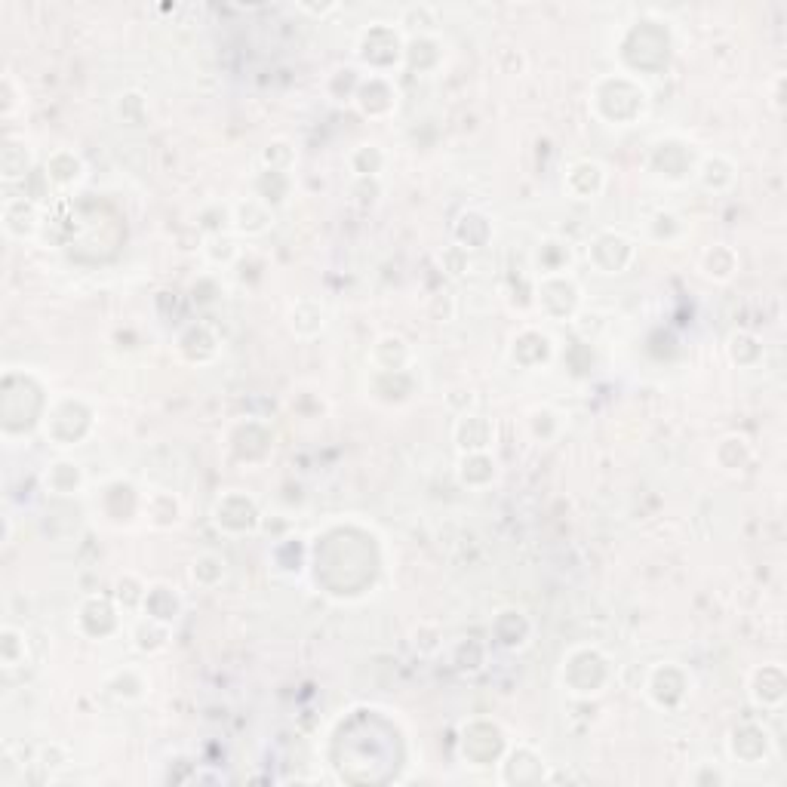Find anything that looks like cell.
<instances>
[{
	"instance_id": "1",
	"label": "cell",
	"mask_w": 787,
	"mask_h": 787,
	"mask_svg": "<svg viewBox=\"0 0 787 787\" xmlns=\"http://www.w3.org/2000/svg\"><path fill=\"white\" fill-rule=\"evenodd\" d=\"M594 114L612 127H631L649 108V93L640 87V80L631 74H609L600 77L591 93Z\"/></svg>"
},
{
	"instance_id": "2",
	"label": "cell",
	"mask_w": 787,
	"mask_h": 787,
	"mask_svg": "<svg viewBox=\"0 0 787 787\" xmlns=\"http://www.w3.org/2000/svg\"><path fill=\"white\" fill-rule=\"evenodd\" d=\"M560 680H563L566 692H572L578 698L600 695L609 686V680H612L609 658L597 646H575L563 658Z\"/></svg>"
},
{
	"instance_id": "3",
	"label": "cell",
	"mask_w": 787,
	"mask_h": 787,
	"mask_svg": "<svg viewBox=\"0 0 787 787\" xmlns=\"http://www.w3.org/2000/svg\"><path fill=\"white\" fill-rule=\"evenodd\" d=\"M96 422V412L87 400L80 397H59L47 406L44 412V434L50 437L53 446L68 449L87 440Z\"/></svg>"
},
{
	"instance_id": "4",
	"label": "cell",
	"mask_w": 787,
	"mask_h": 787,
	"mask_svg": "<svg viewBox=\"0 0 787 787\" xmlns=\"http://www.w3.org/2000/svg\"><path fill=\"white\" fill-rule=\"evenodd\" d=\"M535 305L548 320H572L582 308V286L572 280V274L538 277Z\"/></svg>"
},
{
	"instance_id": "5",
	"label": "cell",
	"mask_w": 787,
	"mask_h": 787,
	"mask_svg": "<svg viewBox=\"0 0 787 787\" xmlns=\"http://www.w3.org/2000/svg\"><path fill=\"white\" fill-rule=\"evenodd\" d=\"M403 50H406V44L400 40V31H397V28L376 25V28H369V31L360 37L357 59H360L372 74H385V71H391L394 65L403 62Z\"/></svg>"
},
{
	"instance_id": "6",
	"label": "cell",
	"mask_w": 787,
	"mask_h": 787,
	"mask_svg": "<svg viewBox=\"0 0 787 787\" xmlns=\"http://www.w3.org/2000/svg\"><path fill=\"white\" fill-rule=\"evenodd\" d=\"M588 259L600 274H625L637 259V246L625 234L600 231L588 246Z\"/></svg>"
},
{
	"instance_id": "7",
	"label": "cell",
	"mask_w": 787,
	"mask_h": 787,
	"mask_svg": "<svg viewBox=\"0 0 787 787\" xmlns=\"http://www.w3.org/2000/svg\"><path fill=\"white\" fill-rule=\"evenodd\" d=\"M689 695V674L674 665V661H665V665H655L646 677V698L655 704V708H677L683 704V698Z\"/></svg>"
},
{
	"instance_id": "8",
	"label": "cell",
	"mask_w": 787,
	"mask_h": 787,
	"mask_svg": "<svg viewBox=\"0 0 787 787\" xmlns=\"http://www.w3.org/2000/svg\"><path fill=\"white\" fill-rule=\"evenodd\" d=\"M213 523L228 535H243V532L259 529L262 514H259V505L246 492H225L213 508Z\"/></svg>"
},
{
	"instance_id": "9",
	"label": "cell",
	"mask_w": 787,
	"mask_h": 787,
	"mask_svg": "<svg viewBox=\"0 0 787 787\" xmlns=\"http://www.w3.org/2000/svg\"><path fill=\"white\" fill-rule=\"evenodd\" d=\"M502 754H505V738L499 726L486 723V720L465 726L462 757L468 760V766H492L502 760Z\"/></svg>"
},
{
	"instance_id": "10",
	"label": "cell",
	"mask_w": 787,
	"mask_h": 787,
	"mask_svg": "<svg viewBox=\"0 0 787 787\" xmlns=\"http://www.w3.org/2000/svg\"><path fill=\"white\" fill-rule=\"evenodd\" d=\"M649 170L668 182H683L695 173V160L686 142L680 139H661L649 151Z\"/></svg>"
},
{
	"instance_id": "11",
	"label": "cell",
	"mask_w": 787,
	"mask_h": 787,
	"mask_svg": "<svg viewBox=\"0 0 787 787\" xmlns=\"http://www.w3.org/2000/svg\"><path fill=\"white\" fill-rule=\"evenodd\" d=\"M499 778H502V784H542V781H548L545 760H542V754H535L529 744H517V748L502 754Z\"/></svg>"
},
{
	"instance_id": "12",
	"label": "cell",
	"mask_w": 787,
	"mask_h": 787,
	"mask_svg": "<svg viewBox=\"0 0 787 787\" xmlns=\"http://www.w3.org/2000/svg\"><path fill=\"white\" fill-rule=\"evenodd\" d=\"M0 225L10 240H31L40 231V206L31 197H7L4 213H0Z\"/></svg>"
},
{
	"instance_id": "13",
	"label": "cell",
	"mask_w": 787,
	"mask_h": 787,
	"mask_svg": "<svg viewBox=\"0 0 787 787\" xmlns=\"http://www.w3.org/2000/svg\"><path fill=\"white\" fill-rule=\"evenodd\" d=\"M77 628L80 634H87L90 640H105L120 628L117 606L108 597H90L80 603L77 609Z\"/></svg>"
},
{
	"instance_id": "14",
	"label": "cell",
	"mask_w": 787,
	"mask_h": 787,
	"mask_svg": "<svg viewBox=\"0 0 787 787\" xmlns=\"http://www.w3.org/2000/svg\"><path fill=\"white\" fill-rule=\"evenodd\" d=\"M769 751H772V738L757 723H744L729 735V754L744 766H760L769 757Z\"/></svg>"
},
{
	"instance_id": "15",
	"label": "cell",
	"mask_w": 787,
	"mask_h": 787,
	"mask_svg": "<svg viewBox=\"0 0 787 787\" xmlns=\"http://www.w3.org/2000/svg\"><path fill=\"white\" fill-rule=\"evenodd\" d=\"M354 102L366 117H388L397 108V90L385 74H369L360 80Z\"/></svg>"
},
{
	"instance_id": "16",
	"label": "cell",
	"mask_w": 787,
	"mask_h": 787,
	"mask_svg": "<svg viewBox=\"0 0 787 787\" xmlns=\"http://www.w3.org/2000/svg\"><path fill=\"white\" fill-rule=\"evenodd\" d=\"M563 188L572 200H597L606 188V170L597 160H575L563 176Z\"/></svg>"
},
{
	"instance_id": "17",
	"label": "cell",
	"mask_w": 787,
	"mask_h": 787,
	"mask_svg": "<svg viewBox=\"0 0 787 787\" xmlns=\"http://www.w3.org/2000/svg\"><path fill=\"white\" fill-rule=\"evenodd\" d=\"M554 357V339L542 329H520L511 342V360L523 369H538L551 363Z\"/></svg>"
},
{
	"instance_id": "18",
	"label": "cell",
	"mask_w": 787,
	"mask_h": 787,
	"mask_svg": "<svg viewBox=\"0 0 787 787\" xmlns=\"http://www.w3.org/2000/svg\"><path fill=\"white\" fill-rule=\"evenodd\" d=\"M271 225H274V210L259 197H246L231 206V228L240 237H262L265 231H271Z\"/></svg>"
},
{
	"instance_id": "19",
	"label": "cell",
	"mask_w": 787,
	"mask_h": 787,
	"mask_svg": "<svg viewBox=\"0 0 787 787\" xmlns=\"http://www.w3.org/2000/svg\"><path fill=\"white\" fill-rule=\"evenodd\" d=\"M452 437L462 452H489L495 443V422L480 416V412H462V416L455 419Z\"/></svg>"
},
{
	"instance_id": "20",
	"label": "cell",
	"mask_w": 787,
	"mask_h": 787,
	"mask_svg": "<svg viewBox=\"0 0 787 787\" xmlns=\"http://www.w3.org/2000/svg\"><path fill=\"white\" fill-rule=\"evenodd\" d=\"M176 348L188 363H210L219 354V339L206 323H188L176 339Z\"/></svg>"
},
{
	"instance_id": "21",
	"label": "cell",
	"mask_w": 787,
	"mask_h": 787,
	"mask_svg": "<svg viewBox=\"0 0 787 787\" xmlns=\"http://www.w3.org/2000/svg\"><path fill=\"white\" fill-rule=\"evenodd\" d=\"M44 176H47V182H50L56 191H68V188L84 182L87 167H84V160H80V154H74V151H68V148H59V151H53V154L47 157Z\"/></svg>"
},
{
	"instance_id": "22",
	"label": "cell",
	"mask_w": 787,
	"mask_h": 787,
	"mask_svg": "<svg viewBox=\"0 0 787 787\" xmlns=\"http://www.w3.org/2000/svg\"><path fill=\"white\" fill-rule=\"evenodd\" d=\"M44 489L50 495H59V499H71V495H80L87 486V477H84V468H80L77 462L71 459H56L47 465L44 471Z\"/></svg>"
},
{
	"instance_id": "23",
	"label": "cell",
	"mask_w": 787,
	"mask_h": 787,
	"mask_svg": "<svg viewBox=\"0 0 787 787\" xmlns=\"http://www.w3.org/2000/svg\"><path fill=\"white\" fill-rule=\"evenodd\" d=\"M369 360H372V366H376V372H406L412 363V348L403 336L388 333L372 345Z\"/></svg>"
},
{
	"instance_id": "24",
	"label": "cell",
	"mask_w": 787,
	"mask_h": 787,
	"mask_svg": "<svg viewBox=\"0 0 787 787\" xmlns=\"http://www.w3.org/2000/svg\"><path fill=\"white\" fill-rule=\"evenodd\" d=\"M784 671L778 665H763L751 677V698L757 708H781L784 701Z\"/></svg>"
},
{
	"instance_id": "25",
	"label": "cell",
	"mask_w": 787,
	"mask_h": 787,
	"mask_svg": "<svg viewBox=\"0 0 787 787\" xmlns=\"http://www.w3.org/2000/svg\"><path fill=\"white\" fill-rule=\"evenodd\" d=\"M142 615L148 618H157L163 625H173V621L182 615V597L173 585H148V594L142 600Z\"/></svg>"
},
{
	"instance_id": "26",
	"label": "cell",
	"mask_w": 787,
	"mask_h": 787,
	"mask_svg": "<svg viewBox=\"0 0 787 787\" xmlns=\"http://www.w3.org/2000/svg\"><path fill=\"white\" fill-rule=\"evenodd\" d=\"M572 265V246L560 237H545L535 250V271L538 277H551V274H569Z\"/></svg>"
},
{
	"instance_id": "27",
	"label": "cell",
	"mask_w": 787,
	"mask_h": 787,
	"mask_svg": "<svg viewBox=\"0 0 787 787\" xmlns=\"http://www.w3.org/2000/svg\"><path fill=\"white\" fill-rule=\"evenodd\" d=\"M323 326H326V308L317 299H299L289 308V329H293L299 339L320 336Z\"/></svg>"
},
{
	"instance_id": "28",
	"label": "cell",
	"mask_w": 787,
	"mask_h": 787,
	"mask_svg": "<svg viewBox=\"0 0 787 787\" xmlns=\"http://www.w3.org/2000/svg\"><path fill=\"white\" fill-rule=\"evenodd\" d=\"M34 173V154L22 139H7L0 151V176L4 182H22Z\"/></svg>"
},
{
	"instance_id": "29",
	"label": "cell",
	"mask_w": 787,
	"mask_h": 787,
	"mask_svg": "<svg viewBox=\"0 0 787 787\" xmlns=\"http://www.w3.org/2000/svg\"><path fill=\"white\" fill-rule=\"evenodd\" d=\"M452 234H455V240H459L455 246H462V250H480V246H486L492 237V222L483 213L468 210V213H462L459 222H455Z\"/></svg>"
},
{
	"instance_id": "30",
	"label": "cell",
	"mask_w": 787,
	"mask_h": 787,
	"mask_svg": "<svg viewBox=\"0 0 787 787\" xmlns=\"http://www.w3.org/2000/svg\"><path fill=\"white\" fill-rule=\"evenodd\" d=\"M170 631H173V625H163V621H157V618L142 615L136 625H133V631H130V640H133V646H136L139 652L154 655V652H160V649H167Z\"/></svg>"
},
{
	"instance_id": "31",
	"label": "cell",
	"mask_w": 787,
	"mask_h": 787,
	"mask_svg": "<svg viewBox=\"0 0 787 787\" xmlns=\"http://www.w3.org/2000/svg\"><path fill=\"white\" fill-rule=\"evenodd\" d=\"M495 459L489 452H462V462H459V480L468 486V489H483L495 480Z\"/></svg>"
},
{
	"instance_id": "32",
	"label": "cell",
	"mask_w": 787,
	"mask_h": 787,
	"mask_svg": "<svg viewBox=\"0 0 787 787\" xmlns=\"http://www.w3.org/2000/svg\"><path fill=\"white\" fill-rule=\"evenodd\" d=\"M695 176L708 191H726L735 182V167L723 154H711L695 167Z\"/></svg>"
},
{
	"instance_id": "33",
	"label": "cell",
	"mask_w": 787,
	"mask_h": 787,
	"mask_svg": "<svg viewBox=\"0 0 787 787\" xmlns=\"http://www.w3.org/2000/svg\"><path fill=\"white\" fill-rule=\"evenodd\" d=\"M145 514H148L151 526L167 529V526H176L182 520V502L173 492H151L148 502H145Z\"/></svg>"
},
{
	"instance_id": "34",
	"label": "cell",
	"mask_w": 787,
	"mask_h": 787,
	"mask_svg": "<svg viewBox=\"0 0 787 787\" xmlns=\"http://www.w3.org/2000/svg\"><path fill=\"white\" fill-rule=\"evenodd\" d=\"M145 689H148V683L136 668H120L105 680V692L114 701H139L145 695Z\"/></svg>"
},
{
	"instance_id": "35",
	"label": "cell",
	"mask_w": 787,
	"mask_h": 787,
	"mask_svg": "<svg viewBox=\"0 0 787 787\" xmlns=\"http://www.w3.org/2000/svg\"><path fill=\"white\" fill-rule=\"evenodd\" d=\"M25 661H28V637L19 628L7 625L0 631V665H4V671H16Z\"/></svg>"
},
{
	"instance_id": "36",
	"label": "cell",
	"mask_w": 787,
	"mask_h": 787,
	"mask_svg": "<svg viewBox=\"0 0 787 787\" xmlns=\"http://www.w3.org/2000/svg\"><path fill=\"white\" fill-rule=\"evenodd\" d=\"M348 163L357 179H379V173L385 170V151L379 145H357Z\"/></svg>"
},
{
	"instance_id": "37",
	"label": "cell",
	"mask_w": 787,
	"mask_h": 787,
	"mask_svg": "<svg viewBox=\"0 0 787 787\" xmlns=\"http://www.w3.org/2000/svg\"><path fill=\"white\" fill-rule=\"evenodd\" d=\"M701 271L708 274L711 280H729L735 271H738V256L729 250L726 243H717V246H711L708 253L701 256Z\"/></svg>"
},
{
	"instance_id": "38",
	"label": "cell",
	"mask_w": 787,
	"mask_h": 787,
	"mask_svg": "<svg viewBox=\"0 0 787 787\" xmlns=\"http://www.w3.org/2000/svg\"><path fill=\"white\" fill-rule=\"evenodd\" d=\"M751 462V443L732 434V437H723L720 446H717V465L723 471H741L744 465Z\"/></svg>"
},
{
	"instance_id": "39",
	"label": "cell",
	"mask_w": 787,
	"mask_h": 787,
	"mask_svg": "<svg viewBox=\"0 0 787 787\" xmlns=\"http://www.w3.org/2000/svg\"><path fill=\"white\" fill-rule=\"evenodd\" d=\"M203 256L210 259L213 265H231V262L240 259V243L228 231L225 234H210L203 240Z\"/></svg>"
},
{
	"instance_id": "40",
	"label": "cell",
	"mask_w": 787,
	"mask_h": 787,
	"mask_svg": "<svg viewBox=\"0 0 787 787\" xmlns=\"http://www.w3.org/2000/svg\"><path fill=\"white\" fill-rule=\"evenodd\" d=\"M289 194V173H277V170H265L259 179H256V197L265 200L271 210L277 203H283Z\"/></svg>"
},
{
	"instance_id": "41",
	"label": "cell",
	"mask_w": 787,
	"mask_h": 787,
	"mask_svg": "<svg viewBox=\"0 0 787 787\" xmlns=\"http://www.w3.org/2000/svg\"><path fill=\"white\" fill-rule=\"evenodd\" d=\"M114 111L127 127H145L148 123V102L142 93H120L114 102Z\"/></svg>"
},
{
	"instance_id": "42",
	"label": "cell",
	"mask_w": 787,
	"mask_h": 787,
	"mask_svg": "<svg viewBox=\"0 0 787 787\" xmlns=\"http://www.w3.org/2000/svg\"><path fill=\"white\" fill-rule=\"evenodd\" d=\"M191 578H194L200 588H216L222 578H225V560L216 557V554H200V557L191 563Z\"/></svg>"
},
{
	"instance_id": "43",
	"label": "cell",
	"mask_w": 787,
	"mask_h": 787,
	"mask_svg": "<svg viewBox=\"0 0 787 787\" xmlns=\"http://www.w3.org/2000/svg\"><path fill=\"white\" fill-rule=\"evenodd\" d=\"M729 357H732L735 366H754V363L763 357V348H760L757 336H751V333H735V336L729 339Z\"/></svg>"
},
{
	"instance_id": "44",
	"label": "cell",
	"mask_w": 787,
	"mask_h": 787,
	"mask_svg": "<svg viewBox=\"0 0 787 787\" xmlns=\"http://www.w3.org/2000/svg\"><path fill=\"white\" fill-rule=\"evenodd\" d=\"M649 234H652V240H658V243H674L677 237L686 234V225H683V219L674 216V213H658V216H652V222H649Z\"/></svg>"
},
{
	"instance_id": "45",
	"label": "cell",
	"mask_w": 787,
	"mask_h": 787,
	"mask_svg": "<svg viewBox=\"0 0 787 787\" xmlns=\"http://www.w3.org/2000/svg\"><path fill=\"white\" fill-rule=\"evenodd\" d=\"M293 160H296V151H293V145L283 142V139L271 142V145L262 151V163H265V170L286 173L289 167H293Z\"/></svg>"
},
{
	"instance_id": "46",
	"label": "cell",
	"mask_w": 787,
	"mask_h": 787,
	"mask_svg": "<svg viewBox=\"0 0 787 787\" xmlns=\"http://www.w3.org/2000/svg\"><path fill=\"white\" fill-rule=\"evenodd\" d=\"M145 594H148V585H142L136 575H123L117 582V603L123 609H142Z\"/></svg>"
},
{
	"instance_id": "47",
	"label": "cell",
	"mask_w": 787,
	"mask_h": 787,
	"mask_svg": "<svg viewBox=\"0 0 787 787\" xmlns=\"http://www.w3.org/2000/svg\"><path fill=\"white\" fill-rule=\"evenodd\" d=\"M219 296H222V286H219V280H216L213 274H203V277L194 280V286H191V299H194V305H200V308L213 305Z\"/></svg>"
},
{
	"instance_id": "48",
	"label": "cell",
	"mask_w": 787,
	"mask_h": 787,
	"mask_svg": "<svg viewBox=\"0 0 787 787\" xmlns=\"http://www.w3.org/2000/svg\"><path fill=\"white\" fill-rule=\"evenodd\" d=\"M400 25H419V28H431V25H437V13L431 10V7H406L403 10V19H400Z\"/></svg>"
},
{
	"instance_id": "49",
	"label": "cell",
	"mask_w": 787,
	"mask_h": 787,
	"mask_svg": "<svg viewBox=\"0 0 787 787\" xmlns=\"http://www.w3.org/2000/svg\"><path fill=\"white\" fill-rule=\"evenodd\" d=\"M0 96H4V102H0V114H4V117L16 114V108L22 105V99H19V93H16V80H13L10 74H4V84H0Z\"/></svg>"
},
{
	"instance_id": "50",
	"label": "cell",
	"mask_w": 787,
	"mask_h": 787,
	"mask_svg": "<svg viewBox=\"0 0 787 787\" xmlns=\"http://www.w3.org/2000/svg\"><path fill=\"white\" fill-rule=\"evenodd\" d=\"M689 781H692V784H726L729 778H726V772H720L714 763H698V769L689 775Z\"/></svg>"
}]
</instances>
